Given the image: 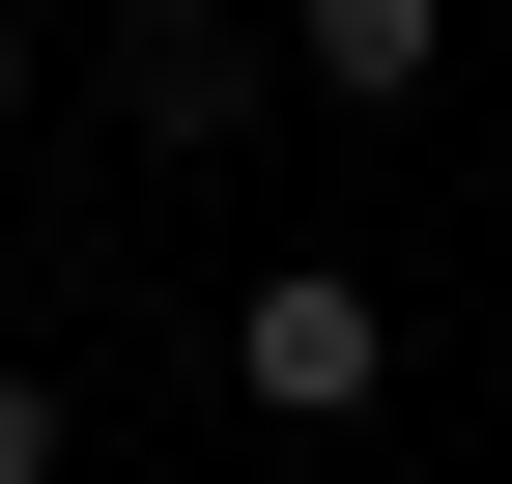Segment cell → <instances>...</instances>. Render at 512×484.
Listing matches in <instances>:
<instances>
[{
    "mask_svg": "<svg viewBox=\"0 0 512 484\" xmlns=\"http://www.w3.org/2000/svg\"><path fill=\"white\" fill-rule=\"evenodd\" d=\"M228 371L285 399V428H342V399L399 371V314H370V257H285V285H256V314H228Z\"/></svg>",
    "mask_w": 512,
    "mask_h": 484,
    "instance_id": "6da1fadb",
    "label": "cell"
},
{
    "mask_svg": "<svg viewBox=\"0 0 512 484\" xmlns=\"http://www.w3.org/2000/svg\"><path fill=\"white\" fill-rule=\"evenodd\" d=\"M0 114H29V29H0Z\"/></svg>",
    "mask_w": 512,
    "mask_h": 484,
    "instance_id": "5b68a950",
    "label": "cell"
},
{
    "mask_svg": "<svg viewBox=\"0 0 512 484\" xmlns=\"http://www.w3.org/2000/svg\"><path fill=\"white\" fill-rule=\"evenodd\" d=\"M256 86H285V29H200V0H143V29H114V114H143V143H228Z\"/></svg>",
    "mask_w": 512,
    "mask_h": 484,
    "instance_id": "7a4b0ae2",
    "label": "cell"
},
{
    "mask_svg": "<svg viewBox=\"0 0 512 484\" xmlns=\"http://www.w3.org/2000/svg\"><path fill=\"white\" fill-rule=\"evenodd\" d=\"M0 484H57V371H0Z\"/></svg>",
    "mask_w": 512,
    "mask_h": 484,
    "instance_id": "277c9868",
    "label": "cell"
},
{
    "mask_svg": "<svg viewBox=\"0 0 512 484\" xmlns=\"http://www.w3.org/2000/svg\"><path fill=\"white\" fill-rule=\"evenodd\" d=\"M285 86H342V114H427V86H456V0H313V29H285Z\"/></svg>",
    "mask_w": 512,
    "mask_h": 484,
    "instance_id": "3957f363",
    "label": "cell"
}]
</instances>
